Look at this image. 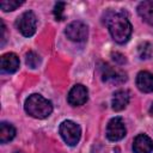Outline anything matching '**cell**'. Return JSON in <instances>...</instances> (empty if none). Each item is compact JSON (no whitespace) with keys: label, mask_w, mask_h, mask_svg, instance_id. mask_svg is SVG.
Returning <instances> with one entry per match:
<instances>
[{"label":"cell","mask_w":153,"mask_h":153,"mask_svg":"<svg viewBox=\"0 0 153 153\" xmlns=\"http://www.w3.org/2000/svg\"><path fill=\"white\" fill-rule=\"evenodd\" d=\"M136 86L141 92H153V74L146 71L139 72L136 75Z\"/></svg>","instance_id":"cell-11"},{"label":"cell","mask_w":153,"mask_h":153,"mask_svg":"<svg viewBox=\"0 0 153 153\" xmlns=\"http://www.w3.org/2000/svg\"><path fill=\"white\" fill-rule=\"evenodd\" d=\"M65 6H66L65 2H57V4H55V7H54V16H55V19H56V20H63V19H65V16H63Z\"/></svg>","instance_id":"cell-18"},{"label":"cell","mask_w":153,"mask_h":153,"mask_svg":"<svg viewBox=\"0 0 153 153\" xmlns=\"http://www.w3.org/2000/svg\"><path fill=\"white\" fill-rule=\"evenodd\" d=\"M16 136V128L7 122L0 123V142L7 143Z\"/></svg>","instance_id":"cell-14"},{"label":"cell","mask_w":153,"mask_h":153,"mask_svg":"<svg viewBox=\"0 0 153 153\" xmlns=\"http://www.w3.org/2000/svg\"><path fill=\"white\" fill-rule=\"evenodd\" d=\"M0 66L4 73H7V74L14 73L19 68V57L14 53L4 54L0 60Z\"/></svg>","instance_id":"cell-9"},{"label":"cell","mask_w":153,"mask_h":153,"mask_svg":"<svg viewBox=\"0 0 153 153\" xmlns=\"http://www.w3.org/2000/svg\"><path fill=\"white\" fill-rule=\"evenodd\" d=\"M99 72H100V76L102 80L106 84H111V85H121L124 84L128 79L127 73L123 72L120 68L112 67L109 63L105 62H100L99 63Z\"/></svg>","instance_id":"cell-3"},{"label":"cell","mask_w":153,"mask_h":153,"mask_svg":"<svg viewBox=\"0 0 153 153\" xmlns=\"http://www.w3.org/2000/svg\"><path fill=\"white\" fill-rule=\"evenodd\" d=\"M130 100V94H129V91L127 90H118L114 93V97H112V102H111V105H112V109L115 111H121L123 109H126V106L128 105Z\"/></svg>","instance_id":"cell-12"},{"label":"cell","mask_w":153,"mask_h":153,"mask_svg":"<svg viewBox=\"0 0 153 153\" xmlns=\"http://www.w3.org/2000/svg\"><path fill=\"white\" fill-rule=\"evenodd\" d=\"M0 25H1V29H0V38H1V47L5 45L6 43V39H7V35H6V26H5V23L1 20L0 22Z\"/></svg>","instance_id":"cell-20"},{"label":"cell","mask_w":153,"mask_h":153,"mask_svg":"<svg viewBox=\"0 0 153 153\" xmlns=\"http://www.w3.org/2000/svg\"><path fill=\"white\" fill-rule=\"evenodd\" d=\"M111 37L120 44L126 43L131 35V24L123 13H111L106 19Z\"/></svg>","instance_id":"cell-1"},{"label":"cell","mask_w":153,"mask_h":153,"mask_svg":"<svg viewBox=\"0 0 153 153\" xmlns=\"http://www.w3.org/2000/svg\"><path fill=\"white\" fill-rule=\"evenodd\" d=\"M137 13L147 24L153 26V1L152 0H146L140 2L137 6Z\"/></svg>","instance_id":"cell-13"},{"label":"cell","mask_w":153,"mask_h":153,"mask_svg":"<svg viewBox=\"0 0 153 153\" xmlns=\"http://www.w3.org/2000/svg\"><path fill=\"white\" fill-rule=\"evenodd\" d=\"M134 153H152L153 151V141L146 134H139L133 142Z\"/></svg>","instance_id":"cell-10"},{"label":"cell","mask_w":153,"mask_h":153,"mask_svg":"<svg viewBox=\"0 0 153 153\" xmlns=\"http://www.w3.org/2000/svg\"><path fill=\"white\" fill-rule=\"evenodd\" d=\"M112 60L115 61V62H117L118 65H124L126 62H127V59H126V56L123 55V54H121V53H112Z\"/></svg>","instance_id":"cell-19"},{"label":"cell","mask_w":153,"mask_h":153,"mask_svg":"<svg viewBox=\"0 0 153 153\" xmlns=\"http://www.w3.org/2000/svg\"><path fill=\"white\" fill-rule=\"evenodd\" d=\"M25 62L30 68H37L41 63V57L35 51H27L25 55Z\"/></svg>","instance_id":"cell-17"},{"label":"cell","mask_w":153,"mask_h":153,"mask_svg":"<svg viewBox=\"0 0 153 153\" xmlns=\"http://www.w3.org/2000/svg\"><path fill=\"white\" fill-rule=\"evenodd\" d=\"M126 126L121 117H114L109 121L106 127V137L110 141H120L126 136Z\"/></svg>","instance_id":"cell-7"},{"label":"cell","mask_w":153,"mask_h":153,"mask_svg":"<svg viewBox=\"0 0 153 153\" xmlns=\"http://www.w3.org/2000/svg\"><path fill=\"white\" fill-rule=\"evenodd\" d=\"M149 114L153 116V103H152V105H151V108H149Z\"/></svg>","instance_id":"cell-21"},{"label":"cell","mask_w":153,"mask_h":153,"mask_svg":"<svg viewBox=\"0 0 153 153\" xmlns=\"http://www.w3.org/2000/svg\"><path fill=\"white\" fill-rule=\"evenodd\" d=\"M24 4V1H18V0H4L0 1V8L4 12H8V11H14L17 10L19 6H22Z\"/></svg>","instance_id":"cell-16"},{"label":"cell","mask_w":153,"mask_h":153,"mask_svg":"<svg viewBox=\"0 0 153 153\" xmlns=\"http://www.w3.org/2000/svg\"><path fill=\"white\" fill-rule=\"evenodd\" d=\"M87 98H88L87 88L81 84H76L71 88L67 100L73 106H80L87 102Z\"/></svg>","instance_id":"cell-8"},{"label":"cell","mask_w":153,"mask_h":153,"mask_svg":"<svg viewBox=\"0 0 153 153\" xmlns=\"http://www.w3.org/2000/svg\"><path fill=\"white\" fill-rule=\"evenodd\" d=\"M65 33L67 38L73 42H84L88 36V27L85 23L80 20H75L67 25Z\"/></svg>","instance_id":"cell-6"},{"label":"cell","mask_w":153,"mask_h":153,"mask_svg":"<svg viewBox=\"0 0 153 153\" xmlns=\"http://www.w3.org/2000/svg\"><path fill=\"white\" fill-rule=\"evenodd\" d=\"M137 54H139V57L142 59V60L151 59L152 55H153V45L149 42H143V43L139 44Z\"/></svg>","instance_id":"cell-15"},{"label":"cell","mask_w":153,"mask_h":153,"mask_svg":"<svg viewBox=\"0 0 153 153\" xmlns=\"http://www.w3.org/2000/svg\"><path fill=\"white\" fill-rule=\"evenodd\" d=\"M16 26L23 36L25 37L32 36L37 29V18L35 13L32 11H26L22 13L16 22Z\"/></svg>","instance_id":"cell-5"},{"label":"cell","mask_w":153,"mask_h":153,"mask_svg":"<svg viewBox=\"0 0 153 153\" xmlns=\"http://www.w3.org/2000/svg\"><path fill=\"white\" fill-rule=\"evenodd\" d=\"M60 135L62 136L63 141L69 146H75L81 136V129L79 124L73 121H63L60 124Z\"/></svg>","instance_id":"cell-4"},{"label":"cell","mask_w":153,"mask_h":153,"mask_svg":"<svg viewBox=\"0 0 153 153\" xmlns=\"http://www.w3.org/2000/svg\"><path fill=\"white\" fill-rule=\"evenodd\" d=\"M25 111L35 118H47L53 112V104L41 94H31L25 100Z\"/></svg>","instance_id":"cell-2"}]
</instances>
